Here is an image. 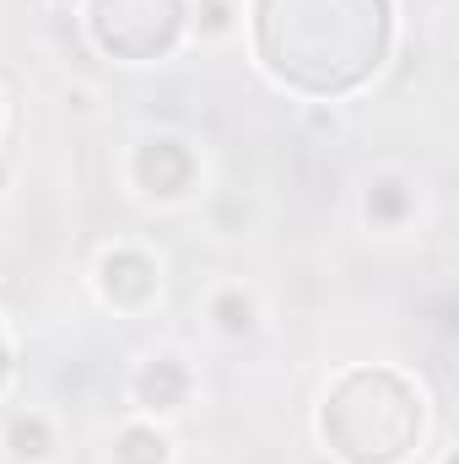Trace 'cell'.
<instances>
[{"instance_id": "obj_1", "label": "cell", "mask_w": 459, "mask_h": 464, "mask_svg": "<svg viewBox=\"0 0 459 464\" xmlns=\"http://www.w3.org/2000/svg\"><path fill=\"white\" fill-rule=\"evenodd\" d=\"M378 394H384L378 405H389V411H378V416L356 411V405H367V400H362L356 372H351V378H341V389L325 400V438H336V454H341V459L395 464V459H405V449L416 443V432H422V400H416L395 372L384 378Z\"/></svg>"}, {"instance_id": "obj_2", "label": "cell", "mask_w": 459, "mask_h": 464, "mask_svg": "<svg viewBox=\"0 0 459 464\" xmlns=\"http://www.w3.org/2000/svg\"><path fill=\"white\" fill-rule=\"evenodd\" d=\"M184 5L179 0H98L93 5V38L124 54V60H151L179 38Z\"/></svg>"}, {"instance_id": "obj_3", "label": "cell", "mask_w": 459, "mask_h": 464, "mask_svg": "<svg viewBox=\"0 0 459 464\" xmlns=\"http://www.w3.org/2000/svg\"><path fill=\"white\" fill-rule=\"evenodd\" d=\"M135 179L146 184V195L173 200V195L190 189L195 162H190V151H184L179 140H151V146H141V157H135Z\"/></svg>"}, {"instance_id": "obj_4", "label": "cell", "mask_w": 459, "mask_h": 464, "mask_svg": "<svg viewBox=\"0 0 459 464\" xmlns=\"http://www.w3.org/2000/svg\"><path fill=\"white\" fill-rule=\"evenodd\" d=\"M184 383H190V378H184V367L162 356V362H151V367L135 378V400H141L146 411H173V405H179V394H184Z\"/></svg>"}, {"instance_id": "obj_5", "label": "cell", "mask_w": 459, "mask_h": 464, "mask_svg": "<svg viewBox=\"0 0 459 464\" xmlns=\"http://www.w3.org/2000/svg\"><path fill=\"white\" fill-rule=\"evenodd\" d=\"M114 464H168V438L151 427H130V432H119Z\"/></svg>"}, {"instance_id": "obj_6", "label": "cell", "mask_w": 459, "mask_h": 464, "mask_svg": "<svg viewBox=\"0 0 459 464\" xmlns=\"http://www.w3.org/2000/svg\"><path fill=\"white\" fill-rule=\"evenodd\" d=\"M11 449H16V459H44L49 454V427L33 416V421H16L11 427Z\"/></svg>"}, {"instance_id": "obj_7", "label": "cell", "mask_w": 459, "mask_h": 464, "mask_svg": "<svg viewBox=\"0 0 459 464\" xmlns=\"http://www.w3.org/2000/svg\"><path fill=\"white\" fill-rule=\"evenodd\" d=\"M217 319H222V330H249L254 324V303L249 297H238V292H228V297H217Z\"/></svg>"}]
</instances>
